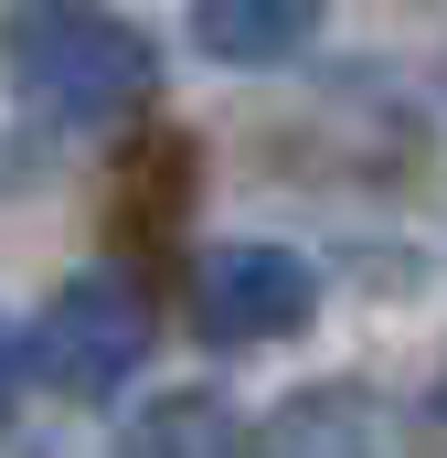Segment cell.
<instances>
[{
  "instance_id": "3",
  "label": "cell",
  "mask_w": 447,
  "mask_h": 458,
  "mask_svg": "<svg viewBox=\"0 0 447 458\" xmlns=\"http://www.w3.org/2000/svg\"><path fill=\"white\" fill-rule=\"evenodd\" d=\"M309 310H320V267L299 245H214L192 277V320L224 352L288 342V331H309Z\"/></svg>"
},
{
  "instance_id": "2",
  "label": "cell",
  "mask_w": 447,
  "mask_h": 458,
  "mask_svg": "<svg viewBox=\"0 0 447 458\" xmlns=\"http://www.w3.org/2000/svg\"><path fill=\"white\" fill-rule=\"evenodd\" d=\"M139 362H149V299H139L117 267H86V277H64V288L43 299V320H32V373H43L54 394L107 405Z\"/></svg>"
},
{
  "instance_id": "6",
  "label": "cell",
  "mask_w": 447,
  "mask_h": 458,
  "mask_svg": "<svg viewBox=\"0 0 447 458\" xmlns=\"http://www.w3.org/2000/svg\"><path fill=\"white\" fill-rule=\"evenodd\" d=\"M117 458H256V437L234 427L224 394H160V405L117 437Z\"/></svg>"
},
{
  "instance_id": "1",
  "label": "cell",
  "mask_w": 447,
  "mask_h": 458,
  "mask_svg": "<svg viewBox=\"0 0 447 458\" xmlns=\"http://www.w3.org/2000/svg\"><path fill=\"white\" fill-rule=\"evenodd\" d=\"M0 75L54 128H117V117L149 107L160 54H149L139 21H117L107 0H11L0 11Z\"/></svg>"
},
{
  "instance_id": "5",
  "label": "cell",
  "mask_w": 447,
  "mask_h": 458,
  "mask_svg": "<svg viewBox=\"0 0 447 458\" xmlns=\"http://www.w3.org/2000/svg\"><path fill=\"white\" fill-rule=\"evenodd\" d=\"M309 32H320V0H192V43L214 64H245V75L309 54Z\"/></svg>"
},
{
  "instance_id": "7",
  "label": "cell",
  "mask_w": 447,
  "mask_h": 458,
  "mask_svg": "<svg viewBox=\"0 0 447 458\" xmlns=\"http://www.w3.org/2000/svg\"><path fill=\"white\" fill-rule=\"evenodd\" d=\"M11 394H21V342H11V320H0V416H11Z\"/></svg>"
},
{
  "instance_id": "4",
  "label": "cell",
  "mask_w": 447,
  "mask_h": 458,
  "mask_svg": "<svg viewBox=\"0 0 447 458\" xmlns=\"http://www.w3.org/2000/svg\"><path fill=\"white\" fill-rule=\"evenodd\" d=\"M256 458H405V427L362 384H309L256 427Z\"/></svg>"
}]
</instances>
